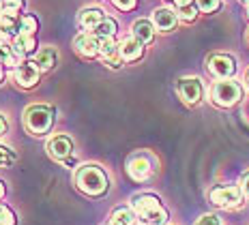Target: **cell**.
Here are the masks:
<instances>
[{
    "instance_id": "cell-1",
    "label": "cell",
    "mask_w": 249,
    "mask_h": 225,
    "mask_svg": "<svg viewBox=\"0 0 249 225\" xmlns=\"http://www.w3.org/2000/svg\"><path fill=\"white\" fill-rule=\"evenodd\" d=\"M75 185H77V189L82 193H86V195L99 197L107 191L110 180H107V174L99 165H82V167H77V172H75Z\"/></svg>"
},
{
    "instance_id": "cell-2",
    "label": "cell",
    "mask_w": 249,
    "mask_h": 225,
    "mask_svg": "<svg viewBox=\"0 0 249 225\" xmlns=\"http://www.w3.org/2000/svg\"><path fill=\"white\" fill-rule=\"evenodd\" d=\"M133 212L144 221V225H165L168 223V212L161 206L159 197L155 195H136L131 202Z\"/></svg>"
},
{
    "instance_id": "cell-3",
    "label": "cell",
    "mask_w": 249,
    "mask_h": 225,
    "mask_svg": "<svg viewBox=\"0 0 249 225\" xmlns=\"http://www.w3.org/2000/svg\"><path fill=\"white\" fill-rule=\"evenodd\" d=\"M54 124V109L48 105H30L24 114V127L33 135H45L50 133Z\"/></svg>"
},
{
    "instance_id": "cell-4",
    "label": "cell",
    "mask_w": 249,
    "mask_h": 225,
    "mask_svg": "<svg viewBox=\"0 0 249 225\" xmlns=\"http://www.w3.org/2000/svg\"><path fill=\"white\" fill-rule=\"evenodd\" d=\"M243 99V88L234 80L215 82L211 88V101L219 107H232Z\"/></svg>"
},
{
    "instance_id": "cell-5",
    "label": "cell",
    "mask_w": 249,
    "mask_h": 225,
    "mask_svg": "<svg viewBox=\"0 0 249 225\" xmlns=\"http://www.w3.org/2000/svg\"><path fill=\"white\" fill-rule=\"evenodd\" d=\"M155 167H157V163H155V159L148 153H136L129 156L127 161V174L133 180L142 182V180H148L155 174Z\"/></svg>"
},
{
    "instance_id": "cell-6",
    "label": "cell",
    "mask_w": 249,
    "mask_h": 225,
    "mask_svg": "<svg viewBox=\"0 0 249 225\" xmlns=\"http://www.w3.org/2000/svg\"><path fill=\"white\" fill-rule=\"evenodd\" d=\"M211 202L219 208H234L241 204L243 191L241 187H232V185H219V187H213L209 193Z\"/></svg>"
},
{
    "instance_id": "cell-7",
    "label": "cell",
    "mask_w": 249,
    "mask_h": 225,
    "mask_svg": "<svg viewBox=\"0 0 249 225\" xmlns=\"http://www.w3.org/2000/svg\"><path fill=\"white\" fill-rule=\"evenodd\" d=\"M176 92L187 105H198L202 101V95H204V88H202V82L198 77H183L176 84Z\"/></svg>"
},
{
    "instance_id": "cell-8",
    "label": "cell",
    "mask_w": 249,
    "mask_h": 225,
    "mask_svg": "<svg viewBox=\"0 0 249 225\" xmlns=\"http://www.w3.org/2000/svg\"><path fill=\"white\" fill-rule=\"evenodd\" d=\"M209 71L217 80H232L236 73V60L228 54H215L209 58Z\"/></svg>"
},
{
    "instance_id": "cell-9",
    "label": "cell",
    "mask_w": 249,
    "mask_h": 225,
    "mask_svg": "<svg viewBox=\"0 0 249 225\" xmlns=\"http://www.w3.org/2000/svg\"><path fill=\"white\" fill-rule=\"evenodd\" d=\"M73 139L69 135H54L48 142V155L54 161H65L67 156L73 155Z\"/></svg>"
},
{
    "instance_id": "cell-10",
    "label": "cell",
    "mask_w": 249,
    "mask_h": 225,
    "mask_svg": "<svg viewBox=\"0 0 249 225\" xmlns=\"http://www.w3.org/2000/svg\"><path fill=\"white\" fill-rule=\"evenodd\" d=\"M39 69L35 62H22L19 67H15L13 69V80L18 86L22 88H33L39 84Z\"/></svg>"
},
{
    "instance_id": "cell-11",
    "label": "cell",
    "mask_w": 249,
    "mask_h": 225,
    "mask_svg": "<svg viewBox=\"0 0 249 225\" xmlns=\"http://www.w3.org/2000/svg\"><path fill=\"white\" fill-rule=\"evenodd\" d=\"M153 26L155 30H161V33H170L174 30V26L178 24V15H176L174 9H168V7H159L153 11Z\"/></svg>"
},
{
    "instance_id": "cell-12",
    "label": "cell",
    "mask_w": 249,
    "mask_h": 225,
    "mask_svg": "<svg viewBox=\"0 0 249 225\" xmlns=\"http://www.w3.org/2000/svg\"><path fill=\"white\" fill-rule=\"evenodd\" d=\"M75 45V52L80 56H84V58H95V56H99V39H97L92 33H82L75 36L73 41Z\"/></svg>"
},
{
    "instance_id": "cell-13",
    "label": "cell",
    "mask_w": 249,
    "mask_h": 225,
    "mask_svg": "<svg viewBox=\"0 0 249 225\" xmlns=\"http://www.w3.org/2000/svg\"><path fill=\"white\" fill-rule=\"evenodd\" d=\"M118 52L124 62H136L144 56V43H140L136 36H127L118 43Z\"/></svg>"
},
{
    "instance_id": "cell-14",
    "label": "cell",
    "mask_w": 249,
    "mask_h": 225,
    "mask_svg": "<svg viewBox=\"0 0 249 225\" xmlns=\"http://www.w3.org/2000/svg\"><path fill=\"white\" fill-rule=\"evenodd\" d=\"M99 56L112 69H118L123 65L121 52H118V45L114 43V39H99Z\"/></svg>"
},
{
    "instance_id": "cell-15",
    "label": "cell",
    "mask_w": 249,
    "mask_h": 225,
    "mask_svg": "<svg viewBox=\"0 0 249 225\" xmlns=\"http://www.w3.org/2000/svg\"><path fill=\"white\" fill-rule=\"evenodd\" d=\"M103 19H106V15H103L101 9L97 7H88V9H82L80 11V17H77V22L84 30H95L97 26H99Z\"/></svg>"
},
{
    "instance_id": "cell-16",
    "label": "cell",
    "mask_w": 249,
    "mask_h": 225,
    "mask_svg": "<svg viewBox=\"0 0 249 225\" xmlns=\"http://www.w3.org/2000/svg\"><path fill=\"white\" fill-rule=\"evenodd\" d=\"M131 36H136L140 43H153L155 39V26L153 22H148V19H138V22H133L131 26Z\"/></svg>"
},
{
    "instance_id": "cell-17",
    "label": "cell",
    "mask_w": 249,
    "mask_h": 225,
    "mask_svg": "<svg viewBox=\"0 0 249 225\" xmlns=\"http://www.w3.org/2000/svg\"><path fill=\"white\" fill-rule=\"evenodd\" d=\"M13 48L18 52L19 56H35L37 54V39H35V35H18L13 39Z\"/></svg>"
},
{
    "instance_id": "cell-18",
    "label": "cell",
    "mask_w": 249,
    "mask_h": 225,
    "mask_svg": "<svg viewBox=\"0 0 249 225\" xmlns=\"http://www.w3.org/2000/svg\"><path fill=\"white\" fill-rule=\"evenodd\" d=\"M56 60H58V54H56L54 48H41L37 54H35L33 62L37 65L39 71H50L56 67Z\"/></svg>"
},
{
    "instance_id": "cell-19",
    "label": "cell",
    "mask_w": 249,
    "mask_h": 225,
    "mask_svg": "<svg viewBox=\"0 0 249 225\" xmlns=\"http://www.w3.org/2000/svg\"><path fill=\"white\" fill-rule=\"evenodd\" d=\"M0 65L2 67H19L22 65V56L15 52L13 45H4V48H0Z\"/></svg>"
},
{
    "instance_id": "cell-20",
    "label": "cell",
    "mask_w": 249,
    "mask_h": 225,
    "mask_svg": "<svg viewBox=\"0 0 249 225\" xmlns=\"http://www.w3.org/2000/svg\"><path fill=\"white\" fill-rule=\"evenodd\" d=\"M136 217L133 208H116L112 212V223L114 225H136Z\"/></svg>"
},
{
    "instance_id": "cell-21",
    "label": "cell",
    "mask_w": 249,
    "mask_h": 225,
    "mask_svg": "<svg viewBox=\"0 0 249 225\" xmlns=\"http://www.w3.org/2000/svg\"><path fill=\"white\" fill-rule=\"evenodd\" d=\"M116 30H118V26L116 22H114L112 17H106L103 22L97 26L95 30H92V35L97 36V39H114V35H116Z\"/></svg>"
},
{
    "instance_id": "cell-22",
    "label": "cell",
    "mask_w": 249,
    "mask_h": 225,
    "mask_svg": "<svg viewBox=\"0 0 249 225\" xmlns=\"http://www.w3.org/2000/svg\"><path fill=\"white\" fill-rule=\"evenodd\" d=\"M39 30V22L33 15H22L18 22V35H37ZM15 35V36H18Z\"/></svg>"
},
{
    "instance_id": "cell-23",
    "label": "cell",
    "mask_w": 249,
    "mask_h": 225,
    "mask_svg": "<svg viewBox=\"0 0 249 225\" xmlns=\"http://www.w3.org/2000/svg\"><path fill=\"white\" fill-rule=\"evenodd\" d=\"M176 15H178V19H185V22H194L196 15H198V7H196L194 2L180 4V7H176Z\"/></svg>"
},
{
    "instance_id": "cell-24",
    "label": "cell",
    "mask_w": 249,
    "mask_h": 225,
    "mask_svg": "<svg viewBox=\"0 0 249 225\" xmlns=\"http://www.w3.org/2000/svg\"><path fill=\"white\" fill-rule=\"evenodd\" d=\"M196 7L202 13H215V11H219L221 0H196Z\"/></svg>"
},
{
    "instance_id": "cell-25",
    "label": "cell",
    "mask_w": 249,
    "mask_h": 225,
    "mask_svg": "<svg viewBox=\"0 0 249 225\" xmlns=\"http://www.w3.org/2000/svg\"><path fill=\"white\" fill-rule=\"evenodd\" d=\"M22 9H24V0H2V13L22 15V13H19Z\"/></svg>"
},
{
    "instance_id": "cell-26",
    "label": "cell",
    "mask_w": 249,
    "mask_h": 225,
    "mask_svg": "<svg viewBox=\"0 0 249 225\" xmlns=\"http://www.w3.org/2000/svg\"><path fill=\"white\" fill-rule=\"evenodd\" d=\"M15 153L9 146H4V144H0V167H9L11 163H15Z\"/></svg>"
},
{
    "instance_id": "cell-27",
    "label": "cell",
    "mask_w": 249,
    "mask_h": 225,
    "mask_svg": "<svg viewBox=\"0 0 249 225\" xmlns=\"http://www.w3.org/2000/svg\"><path fill=\"white\" fill-rule=\"evenodd\" d=\"M15 223H18V219H15L11 208L0 206V225H15Z\"/></svg>"
},
{
    "instance_id": "cell-28",
    "label": "cell",
    "mask_w": 249,
    "mask_h": 225,
    "mask_svg": "<svg viewBox=\"0 0 249 225\" xmlns=\"http://www.w3.org/2000/svg\"><path fill=\"white\" fill-rule=\"evenodd\" d=\"M112 4L121 11H131V9H136L138 0H112Z\"/></svg>"
},
{
    "instance_id": "cell-29",
    "label": "cell",
    "mask_w": 249,
    "mask_h": 225,
    "mask_svg": "<svg viewBox=\"0 0 249 225\" xmlns=\"http://www.w3.org/2000/svg\"><path fill=\"white\" fill-rule=\"evenodd\" d=\"M196 225H221V223H219V217H215V214H204V217L198 219Z\"/></svg>"
},
{
    "instance_id": "cell-30",
    "label": "cell",
    "mask_w": 249,
    "mask_h": 225,
    "mask_svg": "<svg viewBox=\"0 0 249 225\" xmlns=\"http://www.w3.org/2000/svg\"><path fill=\"white\" fill-rule=\"evenodd\" d=\"M13 43V36L9 33H4V30H0V48H4V45H11Z\"/></svg>"
},
{
    "instance_id": "cell-31",
    "label": "cell",
    "mask_w": 249,
    "mask_h": 225,
    "mask_svg": "<svg viewBox=\"0 0 249 225\" xmlns=\"http://www.w3.org/2000/svg\"><path fill=\"white\" fill-rule=\"evenodd\" d=\"M241 191H243V195H247V197H249V172L241 178Z\"/></svg>"
},
{
    "instance_id": "cell-32",
    "label": "cell",
    "mask_w": 249,
    "mask_h": 225,
    "mask_svg": "<svg viewBox=\"0 0 249 225\" xmlns=\"http://www.w3.org/2000/svg\"><path fill=\"white\" fill-rule=\"evenodd\" d=\"M7 129H9V122H7V118L0 114V138H2L4 133H7Z\"/></svg>"
},
{
    "instance_id": "cell-33",
    "label": "cell",
    "mask_w": 249,
    "mask_h": 225,
    "mask_svg": "<svg viewBox=\"0 0 249 225\" xmlns=\"http://www.w3.org/2000/svg\"><path fill=\"white\" fill-rule=\"evenodd\" d=\"M4 193H7V189H4V182H0V200L4 197Z\"/></svg>"
},
{
    "instance_id": "cell-34",
    "label": "cell",
    "mask_w": 249,
    "mask_h": 225,
    "mask_svg": "<svg viewBox=\"0 0 249 225\" xmlns=\"http://www.w3.org/2000/svg\"><path fill=\"white\" fill-rule=\"evenodd\" d=\"M2 77H4V67L0 65V82H2Z\"/></svg>"
},
{
    "instance_id": "cell-35",
    "label": "cell",
    "mask_w": 249,
    "mask_h": 225,
    "mask_svg": "<svg viewBox=\"0 0 249 225\" xmlns=\"http://www.w3.org/2000/svg\"><path fill=\"white\" fill-rule=\"evenodd\" d=\"M0 15H2V0H0Z\"/></svg>"
},
{
    "instance_id": "cell-36",
    "label": "cell",
    "mask_w": 249,
    "mask_h": 225,
    "mask_svg": "<svg viewBox=\"0 0 249 225\" xmlns=\"http://www.w3.org/2000/svg\"><path fill=\"white\" fill-rule=\"evenodd\" d=\"M241 2H245V4H249V0H241Z\"/></svg>"
},
{
    "instance_id": "cell-37",
    "label": "cell",
    "mask_w": 249,
    "mask_h": 225,
    "mask_svg": "<svg viewBox=\"0 0 249 225\" xmlns=\"http://www.w3.org/2000/svg\"><path fill=\"white\" fill-rule=\"evenodd\" d=\"M247 84H249V71H247Z\"/></svg>"
},
{
    "instance_id": "cell-38",
    "label": "cell",
    "mask_w": 249,
    "mask_h": 225,
    "mask_svg": "<svg viewBox=\"0 0 249 225\" xmlns=\"http://www.w3.org/2000/svg\"><path fill=\"white\" fill-rule=\"evenodd\" d=\"M247 41H249V33H247Z\"/></svg>"
},
{
    "instance_id": "cell-39",
    "label": "cell",
    "mask_w": 249,
    "mask_h": 225,
    "mask_svg": "<svg viewBox=\"0 0 249 225\" xmlns=\"http://www.w3.org/2000/svg\"><path fill=\"white\" fill-rule=\"evenodd\" d=\"M110 225H114V223H110Z\"/></svg>"
}]
</instances>
